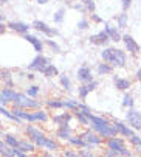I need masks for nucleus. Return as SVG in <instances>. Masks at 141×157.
<instances>
[{
	"mask_svg": "<svg viewBox=\"0 0 141 157\" xmlns=\"http://www.w3.org/2000/svg\"><path fill=\"white\" fill-rule=\"evenodd\" d=\"M96 87H98V81H91V82H88V84L81 86V87H79V98H81V100H85L87 95H88L90 92L95 90Z\"/></svg>",
	"mask_w": 141,
	"mask_h": 157,
	"instance_id": "15",
	"label": "nucleus"
},
{
	"mask_svg": "<svg viewBox=\"0 0 141 157\" xmlns=\"http://www.w3.org/2000/svg\"><path fill=\"white\" fill-rule=\"evenodd\" d=\"M14 104H16L17 109H39L40 107L39 101H36L34 98H30L27 95H23V94H19V97L14 101Z\"/></svg>",
	"mask_w": 141,
	"mask_h": 157,
	"instance_id": "3",
	"label": "nucleus"
},
{
	"mask_svg": "<svg viewBox=\"0 0 141 157\" xmlns=\"http://www.w3.org/2000/svg\"><path fill=\"white\" fill-rule=\"evenodd\" d=\"M42 73H43L45 76H48V78H53V76L59 75V70H58V67H56V65H53V64H48V65H46L45 69L42 70Z\"/></svg>",
	"mask_w": 141,
	"mask_h": 157,
	"instance_id": "23",
	"label": "nucleus"
},
{
	"mask_svg": "<svg viewBox=\"0 0 141 157\" xmlns=\"http://www.w3.org/2000/svg\"><path fill=\"white\" fill-rule=\"evenodd\" d=\"M39 95V86H30L27 89V97L30 98H36Z\"/></svg>",
	"mask_w": 141,
	"mask_h": 157,
	"instance_id": "32",
	"label": "nucleus"
},
{
	"mask_svg": "<svg viewBox=\"0 0 141 157\" xmlns=\"http://www.w3.org/2000/svg\"><path fill=\"white\" fill-rule=\"evenodd\" d=\"M116 20H118V27H121V28L127 27V14L126 13H121L120 16H116Z\"/></svg>",
	"mask_w": 141,
	"mask_h": 157,
	"instance_id": "33",
	"label": "nucleus"
},
{
	"mask_svg": "<svg viewBox=\"0 0 141 157\" xmlns=\"http://www.w3.org/2000/svg\"><path fill=\"white\" fill-rule=\"evenodd\" d=\"M130 143L133 146H136L138 149H141V137H138V136H135V134H133V136L130 137Z\"/></svg>",
	"mask_w": 141,
	"mask_h": 157,
	"instance_id": "40",
	"label": "nucleus"
},
{
	"mask_svg": "<svg viewBox=\"0 0 141 157\" xmlns=\"http://www.w3.org/2000/svg\"><path fill=\"white\" fill-rule=\"evenodd\" d=\"M81 2L85 5L87 11H90L91 14L95 13V10H96V5H95V2H93V0H81Z\"/></svg>",
	"mask_w": 141,
	"mask_h": 157,
	"instance_id": "35",
	"label": "nucleus"
},
{
	"mask_svg": "<svg viewBox=\"0 0 141 157\" xmlns=\"http://www.w3.org/2000/svg\"><path fill=\"white\" fill-rule=\"evenodd\" d=\"M64 16H65V10H64V8H61V10L54 14V17H53V19H54L56 24H61V22L64 20Z\"/></svg>",
	"mask_w": 141,
	"mask_h": 157,
	"instance_id": "37",
	"label": "nucleus"
},
{
	"mask_svg": "<svg viewBox=\"0 0 141 157\" xmlns=\"http://www.w3.org/2000/svg\"><path fill=\"white\" fill-rule=\"evenodd\" d=\"M6 31V24H3V22H2V24H0V34H3Z\"/></svg>",
	"mask_w": 141,
	"mask_h": 157,
	"instance_id": "45",
	"label": "nucleus"
},
{
	"mask_svg": "<svg viewBox=\"0 0 141 157\" xmlns=\"http://www.w3.org/2000/svg\"><path fill=\"white\" fill-rule=\"evenodd\" d=\"M34 146H39V148H43L46 151H56L58 149V143L48 137H45L43 134L42 136H39L36 140H34Z\"/></svg>",
	"mask_w": 141,
	"mask_h": 157,
	"instance_id": "5",
	"label": "nucleus"
},
{
	"mask_svg": "<svg viewBox=\"0 0 141 157\" xmlns=\"http://www.w3.org/2000/svg\"><path fill=\"white\" fill-rule=\"evenodd\" d=\"M0 155H5V157H16V152L11 146H8L3 140H0Z\"/></svg>",
	"mask_w": 141,
	"mask_h": 157,
	"instance_id": "21",
	"label": "nucleus"
},
{
	"mask_svg": "<svg viewBox=\"0 0 141 157\" xmlns=\"http://www.w3.org/2000/svg\"><path fill=\"white\" fill-rule=\"evenodd\" d=\"M101 58L104 59L106 64H109L112 67H124L127 62L126 53L120 48H106V50H102Z\"/></svg>",
	"mask_w": 141,
	"mask_h": 157,
	"instance_id": "1",
	"label": "nucleus"
},
{
	"mask_svg": "<svg viewBox=\"0 0 141 157\" xmlns=\"http://www.w3.org/2000/svg\"><path fill=\"white\" fill-rule=\"evenodd\" d=\"M113 128H115V131H116V134H121V136H124V137H132L133 136V131H132V128H129L127 124H124L123 121H118V120H113Z\"/></svg>",
	"mask_w": 141,
	"mask_h": 157,
	"instance_id": "9",
	"label": "nucleus"
},
{
	"mask_svg": "<svg viewBox=\"0 0 141 157\" xmlns=\"http://www.w3.org/2000/svg\"><path fill=\"white\" fill-rule=\"evenodd\" d=\"M6 27L16 33H20V34H28V31H30V25L25 24V22H9Z\"/></svg>",
	"mask_w": 141,
	"mask_h": 157,
	"instance_id": "10",
	"label": "nucleus"
},
{
	"mask_svg": "<svg viewBox=\"0 0 141 157\" xmlns=\"http://www.w3.org/2000/svg\"><path fill=\"white\" fill-rule=\"evenodd\" d=\"M139 117H141V110H139Z\"/></svg>",
	"mask_w": 141,
	"mask_h": 157,
	"instance_id": "52",
	"label": "nucleus"
},
{
	"mask_svg": "<svg viewBox=\"0 0 141 157\" xmlns=\"http://www.w3.org/2000/svg\"><path fill=\"white\" fill-rule=\"evenodd\" d=\"M0 114H2L3 117H6V118H9V120H14V121L20 123V121H19V120H17V118L13 115V112H11V110H8L5 106H0Z\"/></svg>",
	"mask_w": 141,
	"mask_h": 157,
	"instance_id": "30",
	"label": "nucleus"
},
{
	"mask_svg": "<svg viewBox=\"0 0 141 157\" xmlns=\"http://www.w3.org/2000/svg\"><path fill=\"white\" fill-rule=\"evenodd\" d=\"M23 37H25V40H28L31 45L34 47V50H36L37 53H40V52L43 50V44H42V40H40L39 37H36V36H33V34H25Z\"/></svg>",
	"mask_w": 141,
	"mask_h": 157,
	"instance_id": "17",
	"label": "nucleus"
},
{
	"mask_svg": "<svg viewBox=\"0 0 141 157\" xmlns=\"http://www.w3.org/2000/svg\"><path fill=\"white\" fill-rule=\"evenodd\" d=\"M78 28H79V30H87V28H88V22H87L85 19L79 20V22H78Z\"/></svg>",
	"mask_w": 141,
	"mask_h": 157,
	"instance_id": "41",
	"label": "nucleus"
},
{
	"mask_svg": "<svg viewBox=\"0 0 141 157\" xmlns=\"http://www.w3.org/2000/svg\"><path fill=\"white\" fill-rule=\"evenodd\" d=\"M37 3L39 5H45V3H48V0H37Z\"/></svg>",
	"mask_w": 141,
	"mask_h": 157,
	"instance_id": "48",
	"label": "nucleus"
},
{
	"mask_svg": "<svg viewBox=\"0 0 141 157\" xmlns=\"http://www.w3.org/2000/svg\"><path fill=\"white\" fill-rule=\"evenodd\" d=\"M68 143H72V145H75V146H82V148H87V149H88L87 143H85L82 139H79V137H70V139H68Z\"/></svg>",
	"mask_w": 141,
	"mask_h": 157,
	"instance_id": "29",
	"label": "nucleus"
},
{
	"mask_svg": "<svg viewBox=\"0 0 141 157\" xmlns=\"http://www.w3.org/2000/svg\"><path fill=\"white\" fill-rule=\"evenodd\" d=\"M98 73L99 75H110L112 73V65H109L106 62H101L98 65Z\"/></svg>",
	"mask_w": 141,
	"mask_h": 157,
	"instance_id": "26",
	"label": "nucleus"
},
{
	"mask_svg": "<svg viewBox=\"0 0 141 157\" xmlns=\"http://www.w3.org/2000/svg\"><path fill=\"white\" fill-rule=\"evenodd\" d=\"M48 64H50L48 58H45V56H42V55H37V56L28 64V69L33 70V72H42Z\"/></svg>",
	"mask_w": 141,
	"mask_h": 157,
	"instance_id": "7",
	"label": "nucleus"
},
{
	"mask_svg": "<svg viewBox=\"0 0 141 157\" xmlns=\"http://www.w3.org/2000/svg\"><path fill=\"white\" fill-rule=\"evenodd\" d=\"M3 20H5V16L2 14V11H0V24H2V22H3Z\"/></svg>",
	"mask_w": 141,
	"mask_h": 157,
	"instance_id": "50",
	"label": "nucleus"
},
{
	"mask_svg": "<svg viewBox=\"0 0 141 157\" xmlns=\"http://www.w3.org/2000/svg\"><path fill=\"white\" fill-rule=\"evenodd\" d=\"M46 104H48V107H51V109H62L64 107V101L54 100V98L48 100V101H46Z\"/></svg>",
	"mask_w": 141,
	"mask_h": 157,
	"instance_id": "31",
	"label": "nucleus"
},
{
	"mask_svg": "<svg viewBox=\"0 0 141 157\" xmlns=\"http://www.w3.org/2000/svg\"><path fill=\"white\" fill-rule=\"evenodd\" d=\"M130 3H132V0H123V10L127 11L130 8Z\"/></svg>",
	"mask_w": 141,
	"mask_h": 157,
	"instance_id": "43",
	"label": "nucleus"
},
{
	"mask_svg": "<svg viewBox=\"0 0 141 157\" xmlns=\"http://www.w3.org/2000/svg\"><path fill=\"white\" fill-rule=\"evenodd\" d=\"M0 90H2V89H0Z\"/></svg>",
	"mask_w": 141,
	"mask_h": 157,
	"instance_id": "53",
	"label": "nucleus"
},
{
	"mask_svg": "<svg viewBox=\"0 0 141 157\" xmlns=\"http://www.w3.org/2000/svg\"><path fill=\"white\" fill-rule=\"evenodd\" d=\"M106 157H120V155H116V154H115V152H112V151H107Z\"/></svg>",
	"mask_w": 141,
	"mask_h": 157,
	"instance_id": "46",
	"label": "nucleus"
},
{
	"mask_svg": "<svg viewBox=\"0 0 141 157\" xmlns=\"http://www.w3.org/2000/svg\"><path fill=\"white\" fill-rule=\"evenodd\" d=\"M5 3H8V0H0V5H5Z\"/></svg>",
	"mask_w": 141,
	"mask_h": 157,
	"instance_id": "51",
	"label": "nucleus"
},
{
	"mask_svg": "<svg viewBox=\"0 0 141 157\" xmlns=\"http://www.w3.org/2000/svg\"><path fill=\"white\" fill-rule=\"evenodd\" d=\"M104 33H106V34L109 36V39L113 40V42L121 40V34H120V31H118V27H113V25H110V24H106Z\"/></svg>",
	"mask_w": 141,
	"mask_h": 157,
	"instance_id": "14",
	"label": "nucleus"
},
{
	"mask_svg": "<svg viewBox=\"0 0 141 157\" xmlns=\"http://www.w3.org/2000/svg\"><path fill=\"white\" fill-rule=\"evenodd\" d=\"M113 82H115V87L118 89V90H127V89L130 87V79L127 78H121V76H115L113 78Z\"/></svg>",
	"mask_w": 141,
	"mask_h": 157,
	"instance_id": "18",
	"label": "nucleus"
},
{
	"mask_svg": "<svg viewBox=\"0 0 141 157\" xmlns=\"http://www.w3.org/2000/svg\"><path fill=\"white\" fill-rule=\"evenodd\" d=\"M136 78H138V81L141 82V69H138V70H136Z\"/></svg>",
	"mask_w": 141,
	"mask_h": 157,
	"instance_id": "47",
	"label": "nucleus"
},
{
	"mask_svg": "<svg viewBox=\"0 0 141 157\" xmlns=\"http://www.w3.org/2000/svg\"><path fill=\"white\" fill-rule=\"evenodd\" d=\"M19 94L13 89H3V90H0V106H5L8 103H14L17 100Z\"/></svg>",
	"mask_w": 141,
	"mask_h": 157,
	"instance_id": "8",
	"label": "nucleus"
},
{
	"mask_svg": "<svg viewBox=\"0 0 141 157\" xmlns=\"http://www.w3.org/2000/svg\"><path fill=\"white\" fill-rule=\"evenodd\" d=\"M65 157H81V155L73 152V151H65Z\"/></svg>",
	"mask_w": 141,
	"mask_h": 157,
	"instance_id": "44",
	"label": "nucleus"
},
{
	"mask_svg": "<svg viewBox=\"0 0 141 157\" xmlns=\"http://www.w3.org/2000/svg\"><path fill=\"white\" fill-rule=\"evenodd\" d=\"M27 134H28V136H30V139H31V140L34 142V140H36V139H37L39 136H42V131L30 124V126L27 128Z\"/></svg>",
	"mask_w": 141,
	"mask_h": 157,
	"instance_id": "25",
	"label": "nucleus"
},
{
	"mask_svg": "<svg viewBox=\"0 0 141 157\" xmlns=\"http://www.w3.org/2000/svg\"><path fill=\"white\" fill-rule=\"evenodd\" d=\"M93 19H95L96 22H99V20H101V17H99V16H96L95 13H93Z\"/></svg>",
	"mask_w": 141,
	"mask_h": 157,
	"instance_id": "49",
	"label": "nucleus"
},
{
	"mask_svg": "<svg viewBox=\"0 0 141 157\" xmlns=\"http://www.w3.org/2000/svg\"><path fill=\"white\" fill-rule=\"evenodd\" d=\"M123 40H124V44H126V48L132 53V55H136L138 52H139V47H138V44L135 42V39L130 36V34H124L123 37H121Z\"/></svg>",
	"mask_w": 141,
	"mask_h": 157,
	"instance_id": "13",
	"label": "nucleus"
},
{
	"mask_svg": "<svg viewBox=\"0 0 141 157\" xmlns=\"http://www.w3.org/2000/svg\"><path fill=\"white\" fill-rule=\"evenodd\" d=\"M64 107H67V109H70V110H78L79 109V103L78 101H75V100H65L64 101Z\"/></svg>",
	"mask_w": 141,
	"mask_h": 157,
	"instance_id": "27",
	"label": "nucleus"
},
{
	"mask_svg": "<svg viewBox=\"0 0 141 157\" xmlns=\"http://www.w3.org/2000/svg\"><path fill=\"white\" fill-rule=\"evenodd\" d=\"M54 123L56 124H68V121L72 120V115L68 114V112H64V114H58V115H54Z\"/></svg>",
	"mask_w": 141,
	"mask_h": 157,
	"instance_id": "22",
	"label": "nucleus"
},
{
	"mask_svg": "<svg viewBox=\"0 0 141 157\" xmlns=\"http://www.w3.org/2000/svg\"><path fill=\"white\" fill-rule=\"evenodd\" d=\"M126 118H127V123H129V128L132 129H141V117H139V110H135L133 107L127 110L126 114Z\"/></svg>",
	"mask_w": 141,
	"mask_h": 157,
	"instance_id": "6",
	"label": "nucleus"
},
{
	"mask_svg": "<svg viewBox=\"0 0 141 157\" xmlns=\"http://www.w3.org/2000/svg\"><path fill=\"white\" fill-rule=\"evenodd\" d=\"M56 136L59 139H64V140H68L70 137H72V128H70L68 124H61L59 129H58V134Z\"/></svg>",
	"mask_w": 141,
	"mask_h": 157,
	"instance_id": "20",
	"label": "nucleus"
},
{
	"mask_svg": "<svg viewBox=\"0 0 141 157\" xmlns=\"http://www.w3.org/2000/svg\"><path fill=\"white\" fill-rule=\"evenodd\" d=\"M76 118H78V120H79V121H81V123H82L84 126H87V124L90 123V121H88V118L85 117V114H82V112H81L79 109L76 110Z\"/></svg>",
	"mask_w": 141,
	"mask_h": 157,
	"instance_id": "36",
	"label": "nucleus"
},
{
	"mask_svg": "<svg viewBox=\"0 0 141 157\" xmlns=\"http://www.w3.org/2000/svg\"><path fill=\"white\" fill-rule=\"evenodd\" d=\"M107 148H109V151L115 152L116 155H120V157H130V155H132V152L124 146V142H123L121 139H118V137L109 139Z\"/></svg>",
	"mask_w": 141,
	"mask_h": 157,
	"instance_id": "2",
	"label": "nucleus"
},
{
	"mask_svg": "<svg viewBox=\"0 0 141 157\" xmlns=\"http://www.w3.org/2000/svg\"><path fill=\"white\" fill-rule=\"evenodd\" d=\"M33 27H34L36 30H39V31L45 33L46 36H54V34H58V30L50 28V27L46 25L45 22H42V20H34V22H33Z\"/></svg>",
	"mask_w": 141,
	"mask_h": 157,
	"instance_id": "11",
	"label": "nucleus"
},
{
	"mask_svg": "<svg viewBox=\"0 0 141 157\" xmlns=\"http://www.w3.org/2000/svg\"><path fill=\"white\" fill-rule=\"evenodd\" d=\"M0 78H2L5 82L13 81V79H11V78H13V75H11V72H9V70H0Z\"/></svg>",
	"mask_w": 141,
	"mask_h": 157,
	"instance_id": "38",
	"label": "nucleus"
},
{
	"mask_svg": "<svg viewBox=\"0 0 141 157\" xmlns=\"http://www.w3.org/2000/svg\"><path fill=\"white\" fill-rule=\"evenodd\" d=\"M45 44H46V45H48V47H50V48H51L53 52H56V53H59V52H61V47L58 45V44H56L54 40H51V39H48V40H46Z\"/></svg>",
	"mask_w": 141,
	"mask_h": 157,
	"instance_id": "39",
	"label": "nucleus"
},
{
	"mask_svg": "<svg viewBox=\"0 0 141 157\" xmlns=\"http://www.w3.org/2000/svg\"><path fill=\"white\" fill-rule=\"evenodd\" d=\"M109 40H110V39H109V36H107L104 31H101V33H98V34L90 36V42H91V44H95V45H106Z\"/></svg>",
	"mask_w": 141,
	"mask_h": 157,
	"instance_id": "16",
	"label": "nucleus"
},
{
	"mask_svg": "<svg viewBox=\"0 0 141 157\" xmlns=\"http://www.w3.org/2000/svg\"><path fill=\"white\" fill-rule=\"evenodd\" d=\"M133 104H135V100H133L130 95H124V98H123V106L127 107V109H132Z\"/></svg>",
	"mask_w": 141,
	"mask_h": 157,
	"instance_id": "34",
	"label": "nucleus"
},
{
	"mask_svg": "<svg viewBox=\"0 0 141 157\" xmlns=\"http://www.w3.org/2000/svg\"><path fill=\"white\" fill-rule=\"evenodd\" d=\"M16 149H19L20 152H33L34 149H36V146H34V143L33 142H28V140H19V146L16 148Z\"/></svg>",
	"mask_w": 141,
	"mask_h": 157,
	"instance_id": "19",
	"label": "nucleus"
},
{
	"mask_svg": "<svg viewBox=\"0 0 141 157\" xmlns=\"http://www.w3.org/2000/svg\"><path fill=\"white\" fill-rule=\"evenodd\" d=\"M79 155H81V157H98V155H95V154H91L88 149H87V151H81Z\"/></svg>",
	"mask_w": 141,
	"mask_h": 157,
	"instance_id": "42",
	"label": "nucleus"
},
{
	"mask_svg": "<svg viewBox=\"0 0 141 157\" xmlns=\"http://www.w3.org/2000/svg\"><path fill=\"white\" fill-rule=\"evenodd\" d=\"M3 142H5L8 146H11L13 149H16V148L19 146V139H16L13 134H5V136H3Z\"/></svg>",
	"mask_w": 141,
	"mask_h": 157,
	"instance_id": "24",
	"label": "nucleus"
},
{
	"mask_svg": "<svg viewBox=\"0 0 141 157\" xmlns=\"http://www.w3.org/2000/svg\"><path fill=\"white\" fill-rule=\"evenodd\" d=\"M61 84H62V87L65 89V90H72V81H70V78L67 76V75H61Z\"/></svg>",
	"mask_w": 141,
	"mask_h": 157,
	"instance_id": "28",
	"label": "nucleus"
},
{
	"mask_svg": "<svg viewBox=\"0 0 141 157\" xmlns=\"http://www.w3.org/2000/svg\"><path fill=\"white\" fill-rule=\"evenodd\" d=\"M76 76H78V79L81 82H87L88 84V82L93 81V73H91V70L88 69V67H81V69H78Z\"/></svg>",
	"mask_w": 141,
	"mask_h": 157,
	"instance_id": "12",
	"label": "nucleus"
},
{
	"mask_svg": "<svg viewBox=\"0 0 141 157\" xmlns=\"http://www.w3.org/2000/svg\"><path fill=\"white\" fill-rule=\"evenodd\" d=\"M79 139H82L85 143H87V146L88 148H91V146H95V145H101L102 143V139L98 136L96 132H93V131H84L81 136H79Z\"/></svg>",
	"mask_w": 141,
	"mask_h": 157,
	"instance_id": "4",
	"label": "nucleus"
}]
</instances>
